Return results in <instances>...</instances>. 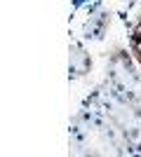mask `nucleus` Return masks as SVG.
Listing matches in <instances>:
<instances>
[{
  "label": "nucleus",
  "instance_id": "nucleus-1",
  "mask_svg": "<svg viewBox=\"0 0 141 157\" xmlns=\"http://www.w3.org/2000/svg\"><path fill=\"white\" fill-rule=\"evenodd\" d=\"M129 49H132V56L141 68V19L136 21V26L129 33Z\"/></svg>",
  "mask_w": 141,
  "mask_h": 157
}]
</instances>
